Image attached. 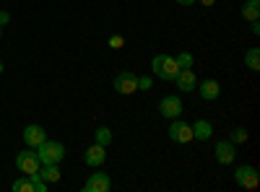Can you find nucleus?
<instances>
[{
  "label": "nucleus",
  "instance_id": "f257e3e1",
  "mask_svg": "<svg viewBox=\"0 0 260 192\" xmlns=\"http://www.w3.org/2000/svg\"><path fill=\"white\" fill-rule=\"evenodd\" d=\"M151 70H154V75L161 78V81H175V75L180 73V65L172 55H156L151 60Z\"/></svg>",
  "mask_w": 260,
  "mask_h": 192
},
{
  "label": "nucleus",
  "instance_id": "7ed1b4c3",
  "mask_svg": "<svg viewBox=\"0 0 260 192\" xmlns=\"http://www.w3.org/2000/svg\"><path fill=\"white\" fill-rule=\"evenodd\" d=\"M16 166H18V172L31 174V172H39L42 161H39V156H37L34 148H29V151H21V153L16 156Z\"/></svg>",
  "mask_w": 260,
  "mask_h": 192
},
{
  "label": "nucleus",
  "instance_id": "ddd939ff",
  "mask_svg": "<svg viewBox=\"0 0 260 192\" xmlns=\"http://www.w3.org/2000/svg\"><path fill=\"white\" fill-rule=\"evenodd\" d=\"M175 83H177V89L185 94V91H195V86H198V78H195V73L187 68V70H180L175 75Z\"/></svg>",
  "mask_w": 260,
  "mask_h": 192
},
{
  "label": "nucleus",
  "instance_id": "423d86ee",
  "mask_svg": "<svg viewBox=\"0 0 260 192\" xmlns=\"http://www.w3.org/2000/svg\"><path fill=\"white\" fill-rule=\"evenodd\" d=\"M115 91L122 94V96H130L138 91V75L136 73H120L115 78Z\"/></svg>",
  "mask_w": 260,
  "mask_h": 192
},
{
  "label": "nucleus",
  "instance_id": "dca6fc26",
  "mask_svg": "<svg viewBox=\"0 0 260 192\" xmlns=\"http://www.w3.org/2000/svg\"><path fill=\"white\" fill-rule=\"evenodd\" d=\"M242 18H245V21H257V18H260V0H245Z\"/></svg>",
  "mask_w": 260,
  "mask_h": 192
},
{
  "label": "nucleus",
  "instance_id": "0eeeda50",
  "mask_svg": "<svg viewBox=\"0 0 260 192\" xmlns=\"http://www.w3.org/2000/svg\"><path fill=\"white\" fill-rule=\"evenodd\" d=\"M234 179H237V184L245 187V189H255L257 182H260V177H257V172H255V166H240V169L234 172Z\"/></svg>",
  "mask_w": 260,
  "mask_h": 192
},
{
  "label": "nucleus",
  "instance_id": "f03ea898",
  "mask_svg": "<svg viewBox=\"0 0 260 192\" xmlns=\"http://www.w3.org/2000/svg\"><path fill=\"white\" fill-rule=\"evenodd\" d=\"M34 151H37L42 164H60L62 156H65V145L57 143V140H45L39 148H34Z\"/></svg>",
  "mask_w": 260,
  "mask_h": 192
},
{
  "label": "nucleus",
  "instance_id": "412c9836",
  "mask_svg": "<svg viewBox=\"0 0 260 192\" xmlns=\"http://www.w3.org/2000/svg\"><path fill=\"white\" fill-rule=\"evenodd\" d=\"M13 192H34V187H31L29 177H24V179H16V182H13Z\"/></svg>",
  "mask_w": 260,
  "mask_h": 192
},
{
  "label": "nucleus",
  "instance_id": "c756f323",
  "mask_svg": "<svg viewBox=\"0 0 260 192\" xmlns=\"http://www.w3.org/2000/svg\"><path fill=\"white\" fill-rule=\"evenodd\" d=\"M0 34H3V26H0Z\"/></svg>",
  "mask_w": 260,
  "mask_h": 192
},
{
  "label": "nucleus",
  "instance_id": "c85d7f7f",
  "mask_svg": "<svg viewBox=\"0 0 260 192\" xmlns=\"http://www.w3.org/2000/svg\"><path fill=\"white\" fill-rule=\"evenodd\" d=\"M0 73H3V62H0Z\"/></svg>",
  "mask_w": 260,
  "mask_h": 192
},
{
  "label": "nucleus",
  "instance_id": "20e7f679",
  "mask_svg": "<svg viewBox=\"0 0 260 192\" xmlns=\"http://www.w3.org/2000/svg\"><path fill=\"white\" fill-rule=\"evenodd\" d=\"M169 138L175 140V143H190L192 140V125H187L185 120H172V125H169Z\"/></svg>",
  "mask_w": 260,
  "mask_h": 192
},
{
  "label": "nucleus",
  "instance_id": "b1692460",
  "mask_svg": "<svg viewBox=\"0 0 260 192\" xmlns=\"http://www.w3.org/2000/svg\"><path fill=\"white\" fill-rule=\"evenodd\" d=\"M138 89H151V78H138Z\"/></svg>",
  "mask_w": 260,
  "mask_h": 192
},
{
  "label": "nucleus",
  "instance_id": "6ab92c4d",
  "mask_svg": "<svg viewBox=\"0 0 260 192\" xmlns=\"http://www.w3.org/2000/svg\"><path fill=\"white\" fill-rule=\"evenodd\" d=\"M26 177H29V182H31L34 192H47V182L39 177V172H31V174H26Z\"/></svg>",
  "mask_w": 260,
  "mask_h": 192
},
{
  "label": "nucleus",
  "instance_id": "a211bd4d",
  "mask_svg": "<svg viewBox=\"0 0 260 192\" xmlns=\"http://www.w3.org/2000/svg\"><path fill=\"white\" fill-rule=\"evenodd\" d=\"M94 143H99V145H110L112 143V130L110 127H96V133H94Z\"/></svg>",
  "mask_w": 260,
  "mask_h": 192
},
{
  "label": "nucleus",
  "instance_id": "393cba45",
  "mask_svg": "<svg viewBox=\"0 0 260 192\" xmlns=\"http://www.w3.org/2000/svg\"><path fill=\"white\" fill-rule=\"evenodd\" d=\"M8 21H11V16H8L6 11H0V26H3V24H8Z\"/></svg>",
  "mask_w": 260,
  "mask_h": 192
},
{
  "label": "nucleus",
  "instance_id": "f3484780",
  "mask_svg": "<svg viewBox=\"0 0 260 192\" xmlns=\"http://www.w3.org/2000/svg\"><path fill=\"white\" fill-rule=\"evenodd\" d=\"M245 65H247L252 73H257V70H260V47L247 50V55H245Z\"/></svg>",
  "mask_w": 260,
  "mask_h": 192
},
{
  "label": "nucleus",
  "instance_id": "4468645a",
  "mask_svg": "<svg viewBox=\"0 0 260 192\" xmlns=\"http://www.w3.org/2000/svg\"><path fill=\"white\" fill-rule=\"evenodd\" d=\"M213 135V125L208 120H198L192 125V138H198V140H211Z\"/></svg>",
  "mask_w": 260,
  "mask_h": 192
},
{
  "label": "nucleus",
  "instance_id": "bb28decb",
  "mask_svg": "<svg viewBox=\"0 0 260 192\" xmlns=\"http://www.w3.org/2000/svg\"><path fill=\"white\" fill-rule=\"evenodd\" d=\"M250 24H252V34H260V24H257V21H250Z\"/></svg>",
  "mask_w": 260,
  "mask_h": 192
},
{
  "label": "nucleus",
  "instance_id": "2eb2a0df",
  "mask_svg": "<svg viewBox=\"0 0 260 192\" xmlns=\"http://www.w3.org/2000/svg\"><path fill=\"white\" fill-rule=\"evenodd\" d=\"M39 177L45 179L47 184L60 182V169H57V164H42V166H39Z\"/></svg>",
  "mask_w": 260,
  "mask_h": 192
},
{
  "label": "nucleus",
  "instance_id": "cd10ccee",
  "mask_svg": "<svg viewBox=\"0 0 260 192\" xmlns=\"http://www.w3.org/2000/svg\"><path fill=\"white\" fill-rule=\"evenodd\" d=\"M177 3H180V6H192L195 0H177Z\"/></svg>",
  "mask_w": 260,
  "mask_h": 192
},
{
  "label": "nucleus",
  "instance_id": "1a4fd4ad",
  "mask_svg": "<svg viewBox=\"0 0 260 192\" xmlns=\"http://www.w3.org/2000/svg\"><path fill=\"white\" fill-rule=\"evenodd\" d=\"M237 159V148H234V143L232 140H219L216 143V161L219 164H232Z\"/></svg>",
  "mask_w": 260,
  "mask_h": 192
},
{
  "label": "nucleus",
  "instance_id": "5701e85b",
  "mask_svg": "<svg viewBox=\"0 0 260 192\" xmlns=\"http://www.w3.org/2000/svg\"><path fill=\"white\" fill-rule=\"evenodd\" d=\"M122 45H125L122 36H112V39H110V47H122Z\"/></svg>",
  "mask_w": 260,
  "mask_h": 192
},
{
  "label": "nucleus",
  "instance_id": "9b49d317",
  "mask_svg": "<svg viewBox=\"0 0 260 192\" xmlns=\"http://www.w3.org/2000/svg\"><path fill=\"white\" fill-rule=\"evenodd\" d=\"M198 94L206 99V101H213V99H219V94H221V86H219V81H213V78H206L203 83H198Z\"/></svg>",
  "mask_w": 260,
  "mask_h": 192
},
{
  "label": "nucleus",
  "instance_id": "f8f14e48",
  "mask_svg": "<svg viewBox=\"0 0 260 192\" xmlns=\"http://www.w3.org/2000/svg\"><path fill=\"white\" fill-rule=\"evenodd\" d=\"M104 159H107V151H104V145H99V143H94L91 148H86V156H83V161L89 164V166H94V169H99L102 164H104Z\"/></svg>",
  "mask_w": 260,
  "mask_h": 192
},
{
  "label": "nucleus",
  "instance_id": "6e6552de",
  "mask_svg": "<svg viewBox=\"0 0 260 192\" xmlns=\"http://www.w3.org/2000/svg\"><path fill=\"white\" fill-rule=\"evenodd\" d=\"M110 187H112L110 174L96 172V174H91V177H89V182L83 184V192H110Z\"/></svg>",
  "mask_w": 260,
  "mask_h": 192
},
{
  "label": "nucleus",
  "instance_id": "9d476101",
  "mask_svg": "<svg viewBox=\"0 0 260 192\" xmlns=\"http://www.w3.org/2000/svg\"><path fill=\"white\" fill-rule=\"evenodd\" d=\"M45 140H47L45 127H39V125H29L26 130H24V143H26L29 148H39Z\"/></svg>",
  "mask_w": 260,
  "mask_h": 192
},
{
  "label": "nucleus",
  "instance_id": "a878e982",
  "mask_svg": "<svg viewBox=\"0 0 260 192\" xmlns=\"http://www.w3.org/2000/svg\"><path fill=\"white\" fill-rule=\"evenodd\" d=\"M198 3H201V6H203V8H211V6H213V3H216V0H198Z\"/></svg>",
  "mask_w": 260,
  "mask_h": 192
},
{
  "label": "nucleus",
  "instance_id": "39448f33",
  "mask_svg": "<svg viewBox=\"0 0 260 192\" xmlns=\"http://www.w3.org/2000/svg\"><path fill=\"white\" fill-rule=\"evenodd\" d=\"M159 112H161V117H167V120H177V117L182 114V99L175 96V94L164 96L161 104H159Z\"/></svg>",
  "mask_w": 260,
  "mask_h": 192
},
{
  "label": "nucleus",
  "instance_id": "aec40b11",
  "mask_svg": "<svg viewBox=\"0 0 260 192\" xmlns=\"http://www.w3.org/2000/svg\"><path fill=\"white\" fill-rule=\"evenodd\" d=\"M175 60H177L180 70H187V68H192V55H190V52H180Z\"/></svg>",
  "mask_w": 260,
  "mask_h": 192
},
{
  "label": "nucleus",
  "instance_id": "4be33fe9",
  "mask_svg": "<svg viewBox=\"0 0 260 192\" xmlns=\"http://www.w3.org/2000/svg\"><path fill=\"white\" fill-rule=\"evenodd\" d=\"M247 140V130L245 127H234L232 130V143H245Z\"/></svg>",
  "mask_w": 260,
  "mask_h": 192
}]
</instances>
